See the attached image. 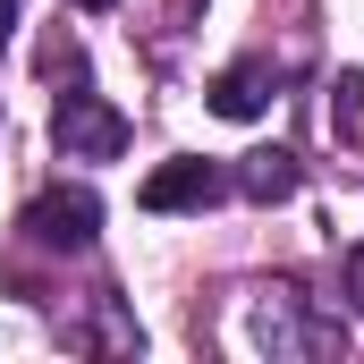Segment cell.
<instances>
[{
  "label": "cell",
  "mask_w": 364,
  "mask_h": 364,
  "mask_svg": "<svg viewBox=\"0 0 364 364\" xmlns=\"http://www.w3.org/2000/svg\"><path fill=\"white\" fill-rule=\"evenodd\" d=\"M246 331H255V348H272V356H296V364H322L348 348V322L305 288V279H263L255 288V305H246Z\"/></svg>",
  "instance_id": "cell-1"
},
{
  "label": "cell",
  "mask_w": 364,
  "mask_h": 364,
  "mask_svg": "<svg viewBox=\"0 0 364 364\" xmlns=\"http://www.w3.org/2000/svg\"><path fill=\"white\" fill-rule=\"evenodd\" d=\"M51 144H60L68 161H119V153H127V119L77 77V93H60V110H51Z\"/></svg>",
  "instance_id": "cell-2"
},
{
  "label": "cell",
  "mask_w": 364,
  "mask_h": 364,
  "mask_svg": "<svg viewBox=\"0 0 364 364\" xmlns=\"http://www.w3.org/2000/svg\"><path fill=\"white\" fill-rule=\"evenodd\" d=\"M93 229H102V203H93L85 186H43V195L26 203V237L51 246V255H85Z\"/></svg>",
  "instance_id": "cell-3"
},
{
  "label": "cell",
  "mask_w": 364,
  "mask_h": 364,
  "mask_svg": "<svg viewBox=\"0 0 364 364\" xmlns=\"http://www.w3.org/2000/svg\"><path fill=\"white\" fill-rule=\"evenodd\" d=\"M220 195H229V170L178 153V161H161V170L144 178V212H203V203H220Z\"/></svg>",
  "instance_id": "cell-4"
},
{
  "label": "cell",
  "mask_w": 364,
  "mask_h": 364,
  "mask_svg": "<svg viewBox=\"0 0 364 364\" xmlns=\"http://www.w3.org/2000/svg\"><path fill=\"white\" fill-rule=\"evenodd\" d=\"M212 110L220 119H263L272 110V60H229L212 77Z\"/></svg>",
  "instance_id": "cell-5"
},
{
  "label": "cell",
  "mask_w": 364,
  "mask_h": 364,
  "mask_svg": "<svg viewBox=\"0 0 364 364\" xmlns=\"http://www.w3.org/2000/svg\"><path fill=\"white\" fill-rule=\"evenodd\" d=\"M237 195H255V203H288V195H296V161H288V153H246V170H237Z\"/></svg>",
  "instance_id": "cell-6"
},
{
  "label": "cell",
  "mask_w": 364,
  "mask_h": 364,
  "mask_svg": "<svg viewBox=\"0 0 364 364\" xmlns=\"http://www.w3.org/2000/svg\"><path fill=\"white\" fill-rule=\"evenodd\" d=\"M331 136H339V153H364V68L331 85Z\"/></svg>",
  "instance_id": "cell-7"
},
{
  "label": "cell",
  "mask_w": 364,
  "mask_h": 364,
  "mask_svg": "<svg viewBox=\"0 0 364 364\" xmlns=\"http://www.w3.org/2000/svg\"><path fill=\"white\" fill-rule=\"evenodd\" d=\"M348 305H356V314H364V246H356V255H348Z\"/></svg>",
  "instance_id": "cell-8"
},
{
  "label": "cell",
  "mask_w": 364,
  "mask_h": 364,
  "mask_svg": "<svg viewBox=\"0 0 364 364\" xmlns=\"http://www.w3.org/2000/svg\"><path fill=\"white\" fill-rule=\"evenodd\" d=\"M9 34H17V0H0V51H9Z\"/></svg>",
  "instance_id": "cell-9"
},
{
  "label": "cell",
  "mask_w": 364,
  "mask_h": 364,
  "mask_svg": "<svg viewBox=\"0 0 364 364\" xmlns=\"http://www.w3.org/2000/svg\"><path fill=\"white\" fill-rule=\"evenodd\" d=\"M68 9H110V0H68Z\"/></svg>",
  "instance_id": "cell-10"
}]
</instances>
